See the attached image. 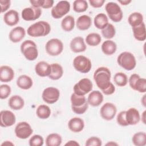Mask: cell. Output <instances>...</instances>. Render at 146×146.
I'll return each instance as SVG.
<instances>
[{
    "label": "cell",
    "mask_w": 146,
    "mask_h": 146,
    "mask_svg": "<svg viewBox=\"0 0 146 146\" xmlns=\"http://www.w3.org/2000/svg\"><path fill=\"white\" fill-rule=\"evenodd\" d=\"M117 64L127 71L133 70L136 66L135 56L130 52L124 51L120 53L117 58Z\"/></svg>",
    "instance_id": "5"
},
{
    "label": "cell",
    "mask_w": 146,
    "mask_h": 146,
    "mask_svg": "<svg viewBox=\"0 0 146 146\" xmlns=\"http://www.w3.org/2000/svg\"><path fill=\"white\" fill-rule=\"evenodd\" d=\"M145 112H146V111H144L143 112L142 115H141V117H140V119L141 118V121H142V122H143L144 124H145Z\"/></svg>",
    "instance_id": "50"
},
{
    "label": "cell",
    "mask_w": 146,
    "mask_h": 146,
    "mask_svg": "<svg viewBox=\"0 0 146 146\" xmlns=\"http://www.w3.org/2000/svg\"><path fill=\"white\" fill-rule=\"evenodd\" d=\"M20 49L22 54L28 60H34L38 56L36 44L31 40L28 39L23 41L21 45Z\"/></svg>",
    "instance_id": "4"
},
{
    "label": "cell",
    "mask_w": 146,
    "mask_h": 146,
    "mask_svg": "<svg viewBox=\"0 0 146 146\" xmlns=\"http://www.w3.org/2000/svg\"><path fill=\"white\" fill-rule=\"evenodd\" d=\"M35 71L40 77L48 76L51 72V65L45 61H40L35 65Z\"/></svg>",
    "instance_id": "22"
},
{
    "label": "cell",
    "mask_w": 146,
    "mask_h": 146,
    "mask_svg": "<svg viewBox=\"0 0 146 146\" xmlns=\"http://www.w3.org/2000/svg\"><path fill=\"white\" fill-rule=\"evenodd\" d=\"M0 5L1 7V13L6 11L10 7L11 1L10 0H1Z\"/></svg>",
    "instance_id": "46"
},
{
    "label": "cell",
    "mask_w": 146,
    "mask_h": 146,
    "mask_svg": "<svg viewBox=\"0 0 146 146\" xmlns=\"http://www.w3.org/2000/svg\"><path fill=\"white\" fill-rule=\"evenodd\" d=\"M14 145V144L13 143H11L10 141H5L3 143H2V144H1L2 146H3V145Z\"/></svg>",
    "instance_id": "51"
},
{
    "label": "cell",
    "mask_w": 146,
    "mask_h": 146,
    "mask_svg": "<svg viewBox=\"0 0 146 146\" xmlns=\"http://www.w3.org/2000/svg\"><path fill=\"white\" fill-rule=\"evenodd\" d=\"M42 14L40 8L30 6L23 9L21 13L22 18L26 21H35L38 19Z\"/></svg>",
    "instance_id": "15"
},
{
    "label": "cell",
    "mask_w": 146,
    "mask_h": 146,
    "mask_svg": "<svg viewBox=\"0 0 146 146\" xmlns=\"http://www.w3.org/2000/svg\"><path fill=\"white\" fill-rule=\"evenodd\" d=\"M134 38L139 41H144L146 39L145 25L143 22L139 26L132 27Z\"/></svg>",
    "instance_id": "30"
},
{
    "label": "cell",
    "mask_w": 146,
    "mask_h": 146,
    "mask_svg": "<svg viewBox=\"0 0 146 146\" xmlns=\"http://www.w3.org/2000/svg\"><path fill=\"white\" fill-rule=\"evenodd\" d=\"M102 40V38L98 33H91L88 34L85 39L86 43L90 46H96L99 45Z\"/></svg>",
    "instance_id": "35"
},
{
    "label": "cell",
    "mask_w": 146,
    "mask_h": 146,
    "mask_svg": "<svg viewBox=\"0 0 146 146\" xmlns=\"http://www.w3.org/2000/svg\"><path fill=\"white\" fill-rule=\"evenodd\" d=\"M70 10V2L67 1H60L52 8L51 14L54 18L59 19L66 15Z\"/></svg>",
    "instance_id": "10"
},
{
    "label": "cell",
    "mask_w": 146,
    "mask_h": 146,
    "mask_svg": "<svg viewBox=\"0 0 146 146\" xmlns=\"http://www.w3.org/2000/svg\"><path fill=\"white\" fill-rule=\"evenodd\" d=\"M113 81L117 86L124 87L127 84L128 79L126 74L122 72H118L115 74Z\"/></svg>",
    "instance_id": "39"
},
{
    "label": "cell",
    "mask_w": 146,
    "mask_h": 146,
    "mask_svg": "<svg viewBox=\"0 0 146 146\" xmlns=\"http://www.w3.org/2000/svg\"><path fill=\"white\" fill-rule=\"evenodd\" d=\"M11 92V87L6 84H1L0 86V98L1 99H5L7 98Z\"/></svg>",
    "instance_id": "43"
},
{
    "label": "cell",
    "mask_w": 146,
    "mask_h": 146,
    "mask_svg": "<svg viewBox=\"0 0 146 146\" xmlns=\"http://www.w3.org/2000/svg\"><path fill=\"white\" fill-rule=\"evenodd\" d=\"M103 95L98 91H91L87 98V102L89 105L92 107H98L100 106L103 102Z\"/></svg>",
    "instance_id": "20"
},
{
    "label": "cell",
    "mask_w": 146,
    "mask_h": 146,
    "mask_svg": "<svg viewBox=\"0 0 146 146\" xmlns=\"http://www.w3.org/2000/svg\"><path fill=\"white\" fill-rule=\"evenodd\" d=\"M32 6L38 8L50 9L53 6V0H31L30 1Z\"/></svg>",
    "instance_id": "38"
},
{
    "label": "cell",
    "mask_w": 146,
    "mask_h": 146,
    "mask_svg": "<svg viewBox=\"0 0 146 146\" xmlns=\"http://www.w3.org/2000/svg\"><path fill=\"white\" fill-rule=\"evenodd\" d=\"M106 145H118V144H117L116 143L113 142V141L108 142V143H107Z\"/></svg>",
    "instance_id": "53"
},
{
    "label": "cell",
    "mask_w": 146,
    "mask_h": 146,
    "mask_svg": "<svg viewBox=\"0 0 146 146\" xmlns=\"http://www.w3.org/2000/svg\"><path fill=\"white\" fill-rule=\"evenodd\" d=\"M116 121L117 124L121 126L125 127L129 125L125 119V111H122L117 114L116 117Z\"/></svg>",
    "instance_id": "45"
},
{
    "label": "cell",
    "mask_w": 146,
    "mask_h": 146,
    "mask_svg": "<svg viewBox=\"0 0 146 146\" xmlns=\"http://www.w3.org/2000/svg\"><path fill=\"white\" fill-rule=\"evenodd\" d=\"M125 119L128 125H134L140 121V115L136 108H130L125 111Z\"/></svg>",
    "instance_id": "19"
},
{
    "label": "cell",
    "mask_w": 146,
    "mask_h": 146,
    "mask_svg": "<svg viewBox=\"0 0 146 146\" xmlns=\"http://www.w3.org/2000/svg\"><path fill=\"white\" fill-rule=\"evenodd\" d=\"M65 145H70V146H79L80 144L75 140H70L65 144Z\"/></svg>",
    "instance_id": "48"
},
{
    "label": "cell",
    "mask_w": 146,
    "mask_h": 146,
    "mask_svg": "<svg viewBox=\"0 0 146 146\" xmlns=\"http://www.w3.org/2000/svg\"><path fill=\"white\" fill-rule=\"evenodd\" d=\"M33 84L32 79L26 75H20L17 79V86L22 90H29L31 88Z\"/></svg>",
    "instance_id": "27"
},
{
    "label": "cell",
    "mask_w": 146,
    "mask_h": 146,
    "mask_svg": "<svg viewBox=\"0 0 146 146\" xmlns=\"http://www.w3.org/2000/svg\"><path fill=\"white\" fill-rule=\"evenodd\" d=\"M85 145L86 146H101L102 141L98 137L92 136L86 140Z\"/></svg>",
    "instance_id": "44"
},
{
    "label": "cell",
    "mask_w": 146,
    "mask_h": 146,
    "mask_svg": "<svg viewBox=\"0 0 146 146\" xmlns=\"http://www.w3.org/2000/svg\"><path fill=\"white\" fill-rule=\"evenodd\" d=\"M145 95H143V97L141 99V103L144 107H145Z\"/></svg>",
    "instance_id": "52"
},
{
    "label": "cell",
    "mask_w": 146,
    "mask_h": 146,
    "mask_svg": "<svg viewBox=\"0 0 146 146\" xmlns=\"http://www.w3.org/2000/svg\"><path fill=\"white\" fill-rule=\"evenodd\" d=\"M117 112V108L116 106L110 102L104 103L100 110L101 117L106 120L110 121L112 120L115 116Z\"/></svg>",
    "instance_id": "14"
},
{
    "label": "cell",
    "mask_w": 146,
    "mask_h": 146,
    "mask_svg": "<svg viewBox=\"0 0 146 146\" xmlns=\"http://www.w3.org/2000/svg\"><path fill=\"white\" fill-rule=\"evenodd\" d=\"M111 73L106 67H100L94 72V79L97 87L106 95H110L115 91V87L111 82Z\"/></svg>",
    "instance_id": "1"
},
{
    "label": "cell",
    "mask_w": 146,
    "mask_h": 146,
    "mask_svg": "<svg viewBox=\"0 0 146 146\" xmlns=\"http://www.w3.org/2000/svg\"><path fill=\"white\" fill-rule=\"evenodd\" d=\"M62 142L61 136L56 133L49 134L46 139V145L47 146H59Z\"/></svg>",
    "instance_id": "34"
},
{
    "label": "cell",
    "mask_w": 146,
    "mask_h": 146,
    "mask_svg": "<svg viewBox=\"0 0 146 146\" xmlns=\"http://www.w3.org/2000/svg\"><path fill=\"white\" fill-rule=\"evenodd\" d=\"M36 114L39 118L41 119H46L50 116V108L47 105L40 104L36 108Z\"/></svg>",
    "instance_id": "36"
},
{
    "label": "cell",
    "mask_w": 146,
    "mask_h": 146,
    "mask_svg": "<svg viewBox=\"0 0 146 146\" xmlns=\"http://www.w3.org/2000/svg\"><path fill=\"white\" fill-rule=\"evenodd\" d=\"M101 48L105 55H111L115 53L117 50V45L114 41L108 39L102 43Z\"/></svg>",
    "instance_id": "28"
},
{
    "label": "cell",
    "mask_w": 146,
    "mask_h": 146,
    "mask_svg": "<svg viewBox=\"0 0 146 146\" xmlns=\"http://www.w3.org/2000/svg\"><path fill=\"white\" fill-rule=\"evenodd\" d=\"M51 65V72L48 78L52 80H56L62 78L63 74V69L58 63H52Z\"/></svg>",
    "instance_id": "29"
},
{
    "label": "cell",
    "mask_w": 146,
    "mask_h": 146,
    "mask_svg": "<svg viewBox=\"0 0 146 146\" xmlns=\"http://www.w3.org/2000/svg\"><path fill=\"white\" fill-rule=\"evenodd\" d=\"M14 77V71L8 66H2L0 67V80L2 82H9Z\"/></svg>",
    "instance_id": "24"
},
{
    "label": "cell",
    "mask_w": 146,
    "mask_h": 146,
    "mask_svg": "<svg viewBox=\"0 0 146 146\" xmlns=\"http://www.w3.org/2000/svg\"><path fill=\"white\" fill-rule=\"evenodd\" d=\"M8 104L12 110H20L24 107L25 101L21 96L15 95L9 98Z\"/></svg>",
    "instance_id": "26"
},
{
    "label": "cell",
    "mask_w": 146,
    "mask_h": 146,
    "mask_svg": "<svg viewBox=\"0 0 146 146\" xmlns=\"http://www.w3.org/2000/svg\"><path fill=\"white\" fill-rule=\"evenodd\" d=\"M75 19L71 15H67L61 21L62 29L66 31L70 32L72 31L75 26Z\"/></svg>",
    "instance_id": "33"
},
{
    "label": "cell",
    "mask_w": 146,
    "mask_h": 146,
    "mask_svg": "<svg viewBox=\"0 0 146 146\" xmlns=\"http://www.w3.org/2000/svg\"><path fill=\"white\" fill-rule=\"evenodd\" d=\"M73 66L78 72L86 74L91 70L92 63L87 57L84 55H78L73 60Z\"/></svg>",
    "instance_id": "7"
},
{
    "label": "cell",
    "mask_w": 146,
    "mask_h": 146,
    "mask_svg": "<svg viewBox=\"0 0 146 146\" xmlns=\"http://www.w3.org/2000/svg\"><path fill=\"white\" fill-rule=\"evenodd\" d=\"M68 127L69 129L73 132H80L84 129V120L80 117H72L68 122Z\"/></svg>",
    "instance_id": "23"
},
{
    "label": "cell",
    "mask_w": 146,
    "mask_h": 146,
    "mask_svg": "<svg viewBox=\"0 0 146 146\" xmlns=\"http://www.w3.org/2000/svg\"><path fill=\"white\" fill-rule=\"evenodd\" d=\"M92 25L91 18L87 15H82L78 17L76 22L77 28L80 30H88Z\"/></svg>",
    "instance_id": "25"
},
{
    "label": "cell",
    "mask_w": 146,
    "mask_h": 146,
    "mask_svg": "<svg viewBox=\"0 0 146 146\" xmlns=\"http://www.w3.org/2000/svg\"><path fill=\"white\" fill-rule=\"evenodd\" d=\"M0 125L2 127H8L15 123L16 117L11 111L2 110L0 112Z\"/></svg>",
    "instance_id": "16"
},
{
    "label": "cell",
    "mask_w": 146,
    "mask_h": 146,
    "mask_svg": "<svg viewBox=\"0 0 146 146\" xmlns=\"http://www.w3.org/2000/svg\"><path fill=\"white\" fill-rule=\"evenodd\" d=\"M72 111L78 115L83 114L88 108V103L85 96L78 95L74 92L70 97Z\"/></svg>",
    "instance_id": "3"
},
{
    "label": "cell",
    "mask_w": 146,
    "mask_h": 146,
    "mask_svg": "<svg viewBox=\"0 0 146 146\" xmlns=\"http://www.w3.org/2000/svg\"><path fill=\"white\" fill-rule=\"evenodd\" d=\"M94 23L97 29L102 30L109 23L108 18L104 13H99L95 17Z\"/></svg>",
    "instance_id": "31"
},
{
    "label": "cell",
    "mask_w": 146,
    "mask_h": 146,
    "mask_svg": "<svg viewBox=\"0 0 146 146\" xmlns=\"http://www.w3.org/2000/svg\"><path fill=\"white\" fill-rule=\"evenodd\" d=\"M71 50L75 53H79L86 51L87 47L84 39L81 36L74 38L70 43Z\"/></svg>",
    "instance_id": "17"
},
{
    "label": "cell",
    "mask_w": 146,
    "mask_h": 146,
    "mask_svg": "<svg viewBox=\"0 0 146 146\" xmlns=\"http://www.w3.org/2000/svg\"><path fill=\"white\" fill-rule=\"evenodd\" d=\"M29 143L30 146H42L44 144V140L42 136L34 135L31 137Z\"/></svg>",
    "instance_id": "42"
},
{
    "label": "cell",
    "mask_w": 146,
    "mask_h": 146,
    "mask_svg": "<svg viewBox=\"0 0 146 146\" xmlns=\"http://www.w3.org/2000/svg\"><path fill=\"white\" fill-rule=\"evenodd\" d=\"M26 35L25 29L21 26H17L13 28L9 34V39L13 43L21 42Z\"/></svg>",
    "instance_id": "18"
},
{
    "label": "cell",
    "mask_w": 146,
    "mask_h": 146,
    "mask_svg": "<svg viewBox=\"0 0 146 146\" xmlns=\"http://www.w3.org/2000/svg\"><path fill=\"white\" fill-rule=\"evenodd\" d=\"M60 97L59 90L54 87L46 88L42 94V99L47 104H51L56 103Z\"/></svg>",
    "instance_id": "13"
},
{
    "label": "cell",
    "mask_w": 146,
    "mask_h": 146,
    "mask_svg": "<svg viewBox=\"0 0 146 146\" xmlns=\"http://www.w3.org/2000/svg\"><path fill=\"white\" fill-rule=\"evenodd\" d=\"M102 34L104 38L107 39L113 38L116 34V29L115 26L111 23H108L106 27L102 30Z\"/></svg>",
    "instance_id": "41"
},
{
    "label": "cell",
    "mask_w": 146,
    "mask_h": 146,
    "mask_svg": "<svg viewBox=\"0 0 146 146\" xmlns=\"http://www.w3.org/2000/svg\"><path fill=\"white\" fill-rule=\"evenodd\" d=\"M93 88V84L88 78H82L76 83L74 87V92L78 95L84 96L90 92Z\"/></svg>",
    "instance_id": "9"
},
{
    "label": "cell",
    "mask_w": 146,
    "mask_h": 146,
    "mask_svg": "<svg viewBox=\"0 0 146 146\" xmlns=\"http://www.w3.org/2000/svg\"><path fill=\"white\" fill-rule=\"evenodd\" d=\"M14 132L18 138L26 139L32 135L33 129L27 122L21 121L18 123L15 126Z\"/></svg>",
    "instance_id": "12"
},
{
    "label": "cell",
    "mask_w": 146,
    "mask_h": 146,
    "mask_svg": "<svg viewBox=\"0 0 146 146\" xmlns=\"http://www.w3.org/2000/svg\"><path fill=\"white\" fill-rule=\"evenodd\" d=\"M132 141L136 146H144L146 145V133L144 132L135 133L132 137Z\"/></svg>",
    "instance_id": "37"
},
{
    "label": "cell",
    "mask_w": 146,
    "mask_h": 146,
    "mask_svg": "<svg viewBox=\"0 0 146 146\" xmlns=\"http://www.w3.org/2000/svg\"><path fill=\"white\" fill-rule=\"evenodd\" d=\"M118 2L122 5L125 6L129 4L132 1L131 0H122V1H118Z\"/></svg>",
    "instance_id": "49"
},
{
    "label": "cell",
    "mask_w": 146,
    "mask_h": 146,
    "mask_svg": "<svg viewBox=\"0 0 146 146\" xmlns=\"http://www.w3.org/2000/svg\"><path fill=\"white\" fill-rule=\"evenodd\" d=\"M3 21L9 26L16 25L19 21L18 13L15 10H10L5 13L3 15Z\"/></svg>",
    "instance_id": "21"
},
{
    "label": "cell",
    "mask_w": 146,
    "mask_h": 146,
    "mask_svg": "<svg viewBox=\"0 0 146 146\" xmlns=\"http://www.w3.org/2000/svg\"><path fill=\"white\" fill-rule=\"evenodd\" d=\"M128 83L130 87L133 90L140 93L146 92V79L140 78L138 74H132L128 79Z\"/></svg>",
    "instance_id": "11"
},
{
    "label": "cell",
    "mask_w": 146,
    "mask_h": 146,
    "mask_svg": "<svg viewBox=\"0 0 146 146\" xmlns=\"http://www.w3.org/2000/svg\"><path fill=\"white\" fill-rule=\"evenodd\" d=\"M88 7V2L85 0H75L73 2V10L76 13L84 12Z\"/></svg>",
    "instance_id": "40"
},
{
    "label": "cell",
    "mask_w": 146,
    "mask_h": 146,
    "mask_svg": "<svg viewBox=\"0 0 146 146\" xmlns=\"http://www.w3.org/2000/svg\"><path fill=\"white\" fill-rule=\"evenodd\" d=\"M90 5L94 8L101 7L105 2L104 0H89Z\"/></svg>",
    "instance_id": "47"
},
{
    "label": "cell",
    "mask_w": 146,
    "mask_h": 146,
    "mask_svg": "<svg viewBox=\"0 0 146 146\" xmlns=\"http://www.w3.org/2000/svg\"><path fill=\"white\" fill-rule=\"evenodd\" d=\"M128 22L132 27L139 26L144 22L143 15L139 12H133L129 15Z\"/></svg>",
    "instance_id": "32"
},
{
    "label": "cell",
    "mask_w": 146,
    "mask_h": 146,
    "mask_svg": "<svg viewBox=\"0 0 146 146\" xmlns=\"http://www.w3.org/2000/svg\"><path fill=\"white\" fill-rule=\"evenodd\" d=\"M105 10L110 19L114 22H119L121 21L123 14L120 6L113 2H108L105 6Z\"/></svg>",
    "instance_id": "6"
},
{
    "label": "cell",
    "mask_w": 146,
    "mask_h": 146,
    "mask_svg": "<svg viewBox=\"0 0 146 146\" xmlns=\"http://www.w3.org/2000/svg\"><path fill=\"white\" fill-rule=\"evenodd\" d=\"M51 31L50 24L46 21H40L30 25L27 30V34L32 37H40L47 35Z\"/></svg>",
    "instance_id": "2"
},
{
    "label": "cell",
    "mask_w": 146,
    "mask_h": 146,
    "mask_svg": "<svg viewBox=\"0 0 146 146\" xmlns=\"http://www.w3.org/2000/svg\"><path fill=\"white\" fill-rule=\"evenodd\" d=\"M47 53L50 56H58L63 50V42L59 39L52 38L47 42L45 45Z\"/></svg>",
    "instance_id": "8"
}]
</instances>
